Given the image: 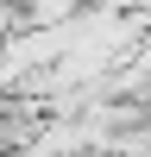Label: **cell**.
Masks as SVG:
<instances>
[{
    "label": "cell",
    "mask_w": 151,
    "mask_h": 157,
    "mask_svg": "<svg viewBox=\"0 0 151 157\" xmlns=\"http://www.w3.org/2000/svg\"><path fill=\"white\" fill-rule=\"evenodd\" d=\"M88 6H95V0H19L25 25H69V19H82Z\"/></svg>",
    "instance_id": "obj_1"
},
{
    "label": "cell",
    "mask_w": 151,
    "mask_h": 157,
    "mask_svg": "<svg viewBox=\"0 0 151 157\" xmlns=\"http://www.w3.org/2000/svg\"><path fill=\"white\" fill-rule=\"evenodd\" d=\"M25 25V13H19V0H0V50H6V38Z\"/></svg>",
    "instance_id": "obj_2"
}]
</instances>
